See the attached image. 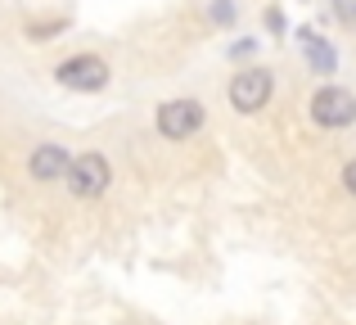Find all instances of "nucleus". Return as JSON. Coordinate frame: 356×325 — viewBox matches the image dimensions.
Segmentation results:
<instances>
[{
    "label": "nucleus",
    "mask_w": 356,
    "mask_h": 325,
    "mask_svg": "<svg viewBox=\"0 0 356 325\" xmlns=\"http://www.w3.org/2000/svg\"><path fill=\"white\" fill-rule=\"evenodd\" d=\"M270 90H275V81H270L266 68H243V72H235V81H230V104H235L239 113H257V109H266Z\"/></svg>",
    "instance_id": "20e7f679"
},
{
    "label": "nucleus",
    "mask_w": 356,
    "mask_h": 325,
    "mask_svg": "<svg viewBox=\"0 0 356 325\" xmlns=\"http://www.w3.org/2000/svg\"><path fill=\"white\" fill-rule=\"evenodd\" d=\"M68 190L77 194V199H99V194L108 190V181H113V167H108L104 154H81V159L68 163Z\"/></svg>",
    "instance_id": "f03ea898"
},
{
    "label": "nucleus",
    "mask_w": 356,
    "mask_h": 325,
    "mask_svg": "<svg viewBox=\"0 0 356 325\" xmlns=\"http://www.w3.org/2000/svg\"><path fill=\"white\" fill-rule=\"evenodd\" d=\"M312 118L321 127H330V132H339V127H352L356 122V95L343 86H321L312 95Z\"/></svg>",
    "instance_id": "7ed1b4c3"
},
{
    "label": "nucleus",
    "mask_w": 356,
    "mask_h": 325,
    "mask_svg": "<svg viewBox=\"0 0 356 325\" xmlns=\"http://www.w3.org/2000/svg\"><path fill=\"white\" fill-rule=\"evenodd\" d=\"M266 27L270 32H284V14H280V9H266Z\"/></svg>",
    "instance_id": "9d476101"
},
{
    "label": "nucleus",
    "mask_w": 356,
    "mask_h": 325,
    "mask_svg": "<svg viewBox=\"0 0 356 325\" xmlns=\"http://www.w3.org/2000/svg\"><path fill=\"white\" fill-rule=\"evenodd\" d=\"M54 77H59V86H68V90L95 95V90L108 86V63L99 59V54H72V59H63L59 68H54Z\"/></svg>",
    "instance_id": "f257e3e1"
},
{
    "label": "nucleus",
    "mask_w": 356,
    "mask_h": 325,
    "mask_svg": "<svg viewBox=\"0 0 356 325\" xmlns=\"http://www.w3.org/2000/svg\"><path fill=\"white\" fill-rule=\"evenodd\" d=\"M298 36H302V50H307V59H312V68L316 72H334V63H339V59H334L330 41H325V36H316L312 27H302Z\"/></svg>",
    "instance_id": "0eeeda50"
},
{
    "label": "nucleus",
    "mask_w": 356,
    "mask_h": 325,
    "mask_svg": "<svg viewBox=\"0 0 356 325\" xmlns=\"http://www.w3.org/2000/svg\"><path fill=\"white\" fill-rule=\"evenodd\" d=\"M334 18L348 23V27H356V0H334Z\"/></svg>",
    "instance_id": "1a4fd4ad"
},
{
    "label": "nucleus",
    "mask_w": 356,
    "mask_h": 325,
    "mask_svg": "<svg viewBox=\"0 0 356 325\" xmlns=\"http://www.w3.org/2000/svg\"><path fill=\"white\" fill-rule=\"evenodd\" d=\"M68 150H63V145H36V154H32V176L36 181H63V176H68Z\"/></svg>",
    "instance_id": "423d86ee"
},
{
    "label": "nucleus",
    "mask_w": 356,
    "mask_h": 325,
    "mask_svg": "<svg viewBox=\"0 0 356 325\" xmlns=\"http://www.w3.org/2000/svg\"><path fill=\"white\" fill-rule=\"evenodd\" d=\"M343 185H348V190L356 194V159H352L348 167H343Z\"/></svg>",
    "instance_id": "9b49d317"
},
{
    "label": "nucleus",
    "mask_w": 356,
    "mask_h": 325,
    "mask_svg": "<svg viewBox=\"0 0 356 325\" xmlns=\"http://www.w3.org/2000/svg\"><path fill=\"white\" fill-rule=\"evenodd\" d=\"M212 23H235V5H230V0H212Z\"/></svg>",
    "instance_id": "6e6552de"
},
{
    "label": "nucleus",
    "mask_w": 356,
    "mask_h": 325,
    "mask_svg": "<svg viewBox=\"0 0 356 325\" xmlns=\"http://www.w3.org/2000/svg\"><path fill=\"white\" fill-rule=\"evenodd\" d=\"M199 127H203L199 100H167V104L158 109V132H163L167 141H190Z\"/></svg>",
    "instance_id": "39448f33"
}]
</instances>
